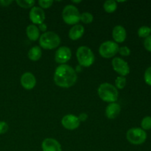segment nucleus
I'll list each match as a JSON object with an SVG mask.
<instances>
[{
  "label": "nucleus",
  "instance_id": "72a5a7b5",
  "mask_svg": "<svg viewBox=\"0 0 151 151\" xmlns=\"http://www.w3.org/2000/svg\"><path fill=\"white\" fill-rule=\"evenodd\" d=\"M150 31H151V27H150Z\"/></svg>",
  "mask_w": 151,
  "mask_h": 151
},
{
  "label": "nucleus",
  "instance_id": "c85d7f7f",
  "mask_svg": "<svg viewBox=\"0 0 151 151\" xmlns=\"http://www.w3.org/2000/svg\"><path fill=\"white\" fill-rule=\"evenodd\" d=\"M8 130V125L4 121H0V134L6 133Z\"/></svg>",
  "mask_w": 151,
  "mask_h": 151
},
{
  "label": "nucleus",
  "instance_id": "4be33fe9",
  "mask_svg": "<svg viewBox=\"0 0 151 151\" xmlns=\"http://www.w3.org/2000/svg\"><path fill=\"white\" fill-rule=\"evenodd\" d=\"M16 3L23 8H29L32 7L35 4V1L34 0H17Z\"/></svg>",
  "mask_w": 151,
  "mask_h": 151
},
{
  "label": "nucleus",
  "instance_id": "6ab92c4d",
  "mask_svg": "<svg viewBox=\"0 0 151 151\" xmlns=\"http://www.w3.org/2000/svg\"><path fill=\"white\" fill-rule=\"evenodd\" d=\"M103 8L107 13H114L117 8V4L114 0H108L103 4Z\"/></svg>",
  "mask_w": 151,
  "mask_h": 151
},
{
  "label": "nucleus",
  "instance_id": "7c9ffc66",
  "mask_svg": "<svg viewBox=\"0 0 151 151\" xmlns=\"http://www.w3.org/2000/svg\"><path fill=\"white\" fill-rule=\"evenodd\" d=\"M12 2H13L12 1H5V0L4 1V0H1V1H0V4L1 6H4V7H7L9 4H11Z\"/></svg>",
  "mask_w": 151,
  "mask_h": 151
},
{
  "label": "nucleus",
  "instance_id": "20e7f679",
  "mask_svg": "<svg viewBox=\"0 0 151 151\" xmlns=\"http://www.w3.org/2000/svg\"><path fill=\"white\" fill-rule=\"evenodd\" d=\"M77 58L81 66L84 67H89L94 63V55L89 47L86 46H81L77 50Z\"/></svg>",
  "mask_w": 151,
  "mask_h": 151
},
{
  "label": "nucleus",
  "instance_id": "f03ea898",
  "mask_svg": "<svg viewBox=\"0 0 151 151\" xmlns=\"http://www.w3.org/2000/svg\"><path fill=\"white\" fill-rule=\"evenodd\" d=\"M97 93L101 100L110 103H115L119 95L117 88L109 83H102L97 89Z\"/></svg>",
  "mask_w": 151,
  "mask_h": 151
},
{
  "label": "nucleus",
  "instance_id": "bb28decb",
  "mask_svg": "<svg viewBox=\"0 0 151 151\" xmlns=\"http://www.w3.org/2000/svg\"><path fill=\"white\" fill-rule=\"evenodd\" d=\"M118 52L122 56H128L131 54V50L128 48V47H122L120 48H119V51Z\"/></svg>",
  "mask_w": 151,
  "mask_h": 151
},
{
  "label": "nucleus",
  "instance_id": "a878e982",
  "mask_svg": "<svg viewBox=\"0 0 151 151\" xmlns=\"http://www.w3.org/2000/svg\"><path fill=\"white\" fill-rule=\"evenodd\" d=\"M52 0H39L38 1V4L40 5L41 8H49L52 4Z\"/></svg>",
  "mask_w": 151,
  "mask_h": 151
},
{
  "label": "nucleus",
  "instance_id": "2eb2a0df",
  "mask_svg": "<svg viewBox=\"0 0 151 151\" xmlns=\"http://www.w3.org/2000/svg\"><path fill=\"white\" fill-rule=\"evenodd\" d=\"M121 111V107L119 104L116 103H111L106 107V115L109 119H115Z\"/></svg>",
  "mask_w": 151,
  "mask_h": 151
},
{
  "label": "nucleus",
  "instance_id": "7ed1b4c3",
  "mask_svg": "<svg viewBox=\"0 0 151 151\" xmlns=\"http://www.w3.org/2000/svg\"><path fill=\"white\" fill-rule=\"evenodd\" d=\"M60 43V38L57 33L54 32H44L40 36L39 44L45 50H53L57 48Z\"/></svg>",
  "mask_w": 151,
  "mask_h": 151
},
{
  "label": "nucleus",
  "instance_id": "b1692460",
  "mask_svg": "<svg viewBox=\"0 0 151 151\" xmlns=\"http://www.w3.org/2000/svg\"><path fill=\"white\" fill-rule=\"evenodd\" d=\"M126 78L125 77L119 76L116 78V79L115 80V85H116V88H119V89H122V88H125V86H126Z\"/></svg>",
  "mask_w": 151,
  "mask_h": 151
},
{
  "label": "nucleus",
  "instance_id": "9d476101",
  "mask_svg": "<svg viewBox=\"0 0 151 151\" xmlns=\"http://www.w3.org/2000/svg\"><path fill=\"white\" fill-rule=\"evenodd\" d=\"M80 123L81 122L78 119V116L73 114L66 115L62 118L61 120V124L63 128L67 130H71V131L77 129L79 127Z\"/></svg>",
  "mask_w": 151,
  "mask_h": 151
},
{
  "label": "nucleus",
  "instance_id": "dca6fc26",
  "mask_svg": "<svg viewBox=\"0 0 151 151\" xmlns=\"http://www.w3.org/2000/svg\"><path fill=\"white\" fill-rule=\"evenodd\" d=\"M84 27L81 24H75L69 32V37L73 41L81 38L84 34Z\"/></svg>",
  "mask_w": 151,
  "mask_h": 151
},
{
  "label": "nucleus",
  "instance_id": "412c9836",
  "mask_svg": "<svg viewBox=\"0 0 151 151\" xmlns=\"http://www.w3.org/2000/svg\"><path fill=\"white\" fill-rule=\"evenodd\" d=\"M142 129L144 131H149L151 129V116H145L141 122Z\"/></svg>",
  "mask_w": 151,
  "mask_h": 151
},
{
  "label": "nucleus",
  "instance_id": "473e14b6",
  "mask_svg": "<svg viewBox=\"0 0 151 151\" xmlns=\"http://www.w3.org/2000/svg\"><path fill=\"white\" fill-rule=\"evenodd\" d=\"M74 3H80L81 1H72Z\"/></svg>",
  "mask_w": 151,
  "mask_h": 151
},
{
  "label": "nucleus",
  "instance_id": "9b49d317",
  "mask_svg": "<svg viewBox=\"0 0 151 151\" xmlns=\"http://www.w3.org/2000/svg\"><path fill=\"white\" fill-rule=\"evenodd\" d=\"M29 19L33 24H41L45 20V13L40 7H32L29 12Z\"/></svg>",
  "mask_w": 151,
  "mask_h": 151
},
{
  "label": "nucleus",
  "instance_id": "5701e85b",
  "mask_svg": "<svg viewBox=\"0 0 151 151\" xmlns=\"http://www.w3.org/2000/svg\"><path fill=\"white\" fill-rule=\"evenodd\" d=\"M94 16L91 13L88 12H84L81 15V21L84 24H90L93 22Z\"/></svg>",
  "mask_w": 151,
  "mask_h": 151
},
{
  "label": "nucleus",
  "instance_id": "f257e3e1",
  "mask_svg": "<svg viewBox=\"0 0 151 151\" xmlns=\"http://www.w3.org/2000/svg\"><path fill=\"white\" fill-rule=\"evenodd\" d=\"M78 76L75 69L66 64H61L56 68L54 74L55 84L62 88H69L76 83Z\"/></svg>",
  "mask_w": 151,
  "mask_h": 151
},
{
  "label": "nucleus",
  "instance_id": "f3484780",
  "mask_svg": "<svg viewBox=\"0 0 151 151\" xmlns=\"http://www.w3.org/2000/svg\"><path fill=\"white\" fill-rule=\"evenodd\" d=\"M26 34L30 41H37L40 38V29L35 24L28 25L26 29Z\"/></svg>",
  "mask_w": 151,
  "mask_h": 151
},
{
  "label": "nucleus",
  "instance_id": "6e6552de",
  "mask_svg": "<svg viewBox=\"0 0 151 151\" xmlns=\"http://www.w3.org/2000/svg\"><path fill=\"white\" fill-rule=\"evenodd\" d=\"M112 66H113L114 70L116 73L120 75V76H126L130 72V67L128 66V63L119 57L114 58L112 60Z\"/></svg>",
  "mask_w": 151,
  "mask_h": 151
},
{
  "label": "nucleus",
  "instance_id": "aec40b11",
  "mask_svg": "<svg viewBox=\"0 0 151 151\" xmlns=\"http://www.w3.org/2000/svg\"><path fill=\"white\" fill-rule=\"evenodd\" d=\"M137 33H138V35L140 38H146L147 37H148L149 35H150V28L147 26L141 27L139 28Z\"/></svg>",
  "mask_w": 151,
  "mask_h": 151
},
{
  "label": "nucleus",
  "instance_id": "ddd939ff",
  "mask_svg": "<svg viewBox=\"0 0 151 151\" xmlns=\"http://www.w3.org/2000/svg\"><path fill=\"white\" fill-rule=\"evenodd\" d=\"M43 151H61V145L55 139L47 138L42 142L41 145Z\"/></svg>",
  "mask_w": 151,
  "mask_h": 151
},
{
  "label": "nucleus",
  "instance_id": "4468645a",
  "mask_svg": "<svg viewBox=\"0 0 151 151\" xmlns=\"http://www.w3.org/2000/svg\"><path fill=\"white\" fill-rule=\"evenodd\" d=\"M112 36H113L114 42L122 43L126 39L127 32L125 28L121 25H117L114 27L112 31Z\"/></svg>",
  "mask_w": 151,
  "mask_h": 151
},
{
  "label": "nucleus",
  "instance_id": "39448f33",
  "mask_svg": "<svg viewBox=\"0 0 151 151\" xmlns=\"http://www.w3.org/2000/svg\"><path fill=\"white\" fill-rule=\"evenodd\" d=\"M62 17L67 24L75 25L81 21V13L75 6L68 4L63 8Z\"/></svg>",
  "mask_w": 151,
  "mask_h": 151
},
{
  "label": "nucleus",
  "instance_id": "f8f14e48",
  "mask_svg": "<svg viewBox=\"0 0 151 151\" xmlns=\"http://www.w3.org/2000/svg\"><path fill=\"white\" fill-rule=\"evenodd\" d=\"M21 85L27 90H31L35 86L36 79L31 72H25L21 77Z\"/></svg>",
  "mask_w": 151,
  "mask_h": 151
},
{
  "label": "nucleus",
  "instance_id": "0eeeda50",
  "mask_svg": "<svg viewBox=\"0 0 151 151\" xmlns=\"http://www.w3.org/2000/svg\"><path fill=\"white\" fill-rule=\"evenodd\" d=\"M119 45L114 41H107L103 42L99 48V53L105 58H111L116 55L119 51Z\"/></svg>",
  "mask_w": 151,
  "mask_h": 151
},
{
  "label": "nucleus",
  "instance_id": "cd10ccee",
  "mask_svg": "<svg viewBox=\"0 0 151 151\" xmlns=\"http://www.w3.org/2000/svg\"><path fill=\"white\" fill-rule=\"evenodd\" d=\"M144 47L147 51L150 52H151V35H149L146 38H145Z\"/></svg>",
  "mask_w": 151,
  "mask_h": 151
},
{
  "label": "nucleus",
  "instance_id": "1a4fd4ad",
  "mask_svg": "<svg viewBox=\"0 0 151 151\" xmlns=\"http://www.w3.org/2000/svg\"><path fill=\"white\" fill-rule=\"evenodd\" d=\"M72 57V52L71 50L67 47H59L55 52V60L57 63L60 64H64L69 61Z\"/></svg>",
  "mask_w": 151,
  "mask_h": 151
},
{
  "label": "nucleus",
  "instance_id": "c756f323",
  "mask_svg": "<svg viewBox=\"0 0 151 151\" xmlns=\"http://www.w3.org/2000/svg\"><path fill=\"white\" fill-rule=\"evenodd\" d=\"M87 118H88V116H87L86 114L85 113H83L81 114H80V116H78V119H79L80 122H84V121H86L87 119Z\"/></svg>",
  "mask_w": 151,
  "mask_h": 151
},
{
  "label": "nucleus",
  "instance_id": "393cba45",
  "mask_svg": "<svg viewBox=\"0 0 151 151\" xmlns=\"http://www.w3.org/2000/svg\"><path fill=\"white\" fill-rule=\"evenodd\" d=\"M144 80L147 85L151 86V66L147 68L145 72Z\"/></svg>",
  "mask_w": 151,
  "mask_h": 151
},
{
  "label": "nucleus",
  "instance_id": "423d86ee",
  "mask_svg": "<svg viewBox=\"0 0 151 151\" xmlns=\"http://www.w3.org/2000/svg\"><path fill=\"white\" fill-rule=\"evenodd\" d=\"M126 138L131 144L139 145L147 139V133L140 128H132L127 131Z\"/></svg>",
  "mask_w": 151,
  "mask_h": 151
},
{
  "label": "nucleus",
  "instance_id": "2f4dec72",
  "mask_svg": "<svg viewBox=\"0 0 151 151\" xmlns=\"http://www.w3.org/2000/svg\"><path fill=\"white\" fill-rule=\"evenodd\" d=\"M38 29H41V31H45L46 29H47V25H46L44 23L41 24L39 25V27H38Z\"/></svg>",
  "mask_w": 151,
  "mask_h": 151
},
{
  "label": "nucleus",
  "instance_id": "a211bd4d",
  "mask_svg": "<svg viewBox=\"0 0 151 151\" xmlns=\"http://www.w3.org/2000/svg\"><path fill=\"white\" fill-rule=\"evenodd\" d=\"M41 50L38 46L32 47L28 52V57L32 61H37L39 60L41 57Z\"/></svg>",
  "mask_w": 151,
  "mask_h": 151
}]
</instances>
